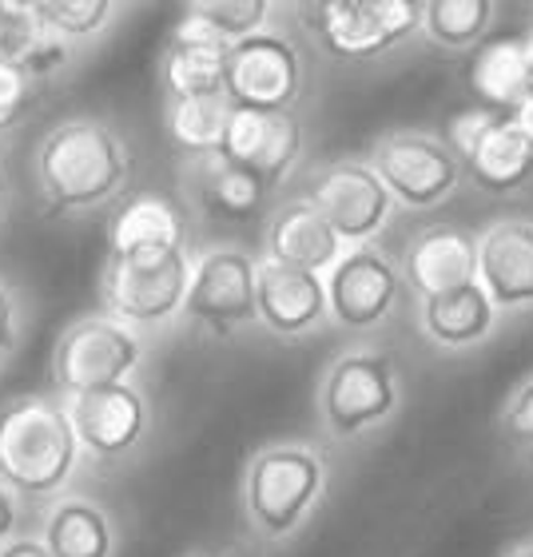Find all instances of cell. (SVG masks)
Instances as JSON below:
<instances>
[{
  "mask_svg": "<svg viewBox=\"0 0 533 557\" xmlns=\"http://www.w3.org/2000/svg\"><path fill=\"white\" fill-rule=\"evenodd\" d=\"M132 148L108 120L64 116L40 136L33 156L36 191L52 215H92L132 184Z\"/></svg>",
  "mask_w": 533,
  "mask_h": 557,
  "instance_id": "cell-1",
  "label": "cell"
},
{
  "mask_svg": "<svg viewBox=\"0 0 533 557\" xmlns=\"http://www.w3.org/2000/svg\"><path fill=\"white\" fill-rule=\"evenodd\" d=\"M84 462L69 398L28 391L0 403V482L21 502H57Z\"/></svg>",
  "mask_w": 533,
  "mask_h": 557,
  "instance_id": "cell-2",
  "label": "cell"
},
{
  "mask_svg": "<svg viewBox=\"0 0 533 557\" xmlns=\"http://www.w3.org/2000/svg\"><path fill=\"white\" fill-rule=\"evenodd\" d=\"M326 494V458L311 442H275L244 466L239 506L266 542H283L314 513Z\"/></svg>",
  "mask_w": 533,
  "mask_h": 557,
  "instance_id": "cell-3",
  "label": "cell"
},
{
  "mask_svg": "<svg viewBox=\"0 0 533 557\" xmlns=\"http://www.w3.org/2000/svg\"><path fill=\"white\" fill-rule=\"evenodd\" d=\"M144 362V335L112 314H84L60 331L52 347V383L60 398L124 386Z\"/></svg>",
  "mask_w": 533,
  "mask_h": 557,
  "instance_id": "cell-4",
  "label": "cell"
},
{
  "mask_svg": "<svg viewBox=\"0 0 533 557\" xmlns=\"http://www.w3.org/2000/svg\"><path fill=\"white\" fill-rule=\"evenodd\" d=\"M442 144L454 151L482 191L510 196L533 180V144L513 128V120L494 108H462L446 120Z\"/></svg>",
  "mask_w": 533,
  "mask_h": 557,
  "instance_id": "cell-5",
  "label": "cell"
},
{
  "mask_svg": "<svg viewBox=\"0 0 533 557\" xmlns=\"http://www.w3.org/2000/svg\"><path fill=\"white\" fill-rule=\"evenodd\" d=\"M398 398L402 386L395 362L379 350H347L326 367L319 386V414L335 438H359L395 414Z\"/></svg>",
  "mask_w": 533,
  "mask_h": 557,
  "instance_id": "cell-6",
  "label": "cell"
},
{
  "mask_svg": "<svg viewBox=\"0 0 533 557\" xmlns=\"http://www.w3.org/2000/svg\"><path fill=\"white\" fill-rule=\"evenodd\" d=\"M307 33L338 60H371L422 33L414 0H323L307 4Z\"/></svg>",
  "mask_w": 533,
  "mask_h": 557,
  "instance_id": "cell-7",
  "label": "cell"
},
{
  "mask_svg": "<svg viewBox=\"0 0 533 557\" xmlns=\"http://www.w3.org/2000/svg\"><path fill=\"white\" fill-rule=\"evenodd\" d=\"M191 271L196 259L179 251L160 263H124V259H104L100 271V302L104 314L128 323L132 331H160L184 314L187 290H191Z\"/></svg>",
  "mask_w": 533,
  "mask_h": 557,
  "instance_id": "cell-8",
  "label": "cell"
},
{
  "mask_svg": "<svg viewBox=\"0 0 533 557\" xmlns=\"http://www.w3.org/2000/svg\"><path fill=\"white\" fill-rule=\"evenodd\" d=\"M259 259L235 244H215L196 259L184 314L215 338L235 335L239 326L259 323Z\"/></svg>",
  "mask_w": 533,
  "mask_h": 557,
  "instance_id": "cell-9",
  "label": "cell"
},
{
  "mask_svg": "<svg viewBox=\"0 0 533 557\" xmlns=\"http://www.w3.org/2000/svg\"><path fill=\"white\" fill-rule=\"evenodd\" d=\"M307 203L338 232L347 247L374 244V235L395 215V196L374 175L371 163L338 160L326 163L307 180Z\"/></svg>",
  "mask_w": 533,
  "mask_h": 557,
  "instance_id": "cell-10",
  "label": "cell"
},
{
  "mask_svg": "<svg viewBox=\"0 0 533 557\" xmlns=\"http://www.w3.org/2000/svg\"><path fill=\"white\" fill-rule=\"evenodd\" d=\"M367 163L402 208H438L462 184V163L454 151L422 132H391L374 144Z\"/></svg>",
  "mask_w": 533,
  "mask_h": 557,
  "instance_id": "cell-11",
  "label": "cell"
},
{
  "mask_svg": "<svg viewBox=\"0 0 533 557\" xmlns=\"http://www.w3.org/2000/svg\"><path fill=\"white\" fill-rule=\"evenodd\" d=\"M227 100L247 112H290L302 92V57L283 33L247 36L227 48Z\"/></svg>",
  "mask_w": 533,
  "mask_h": 557,
  "instance_id": "cell-12",
  "label": "cell"
},
{
  "mask_svg": "<svg viewBox=\"0 0 533 557\" xmlns=\"http://www.w3.org/2000/svg\"><path fill=\"white\" fill-rule=\"evenodd\" d=\"M402 290V275L374 244L350 247L326 275V299L331 319L347 331H374L391 319Z\"/></svg>",
  "mask_w": 533,
  "mask_h": 557,
  "instance_id": "cell-13",
  "label": "cell"
},
{
  "mask_svg": "<svg viewBox=\"0 0 533 557\" xmlns=\"http://www.w3.org/2000/svg\"><path fill=\"white\" fill-rule=\"evenodd\" d=\"M69 414L84 454L96 458V462H120V458H128L139 442L148 438L151 422H156L148 395L132 383L69 398Z\"/></svg>",
  "mask_w": 533,
  "mask_h": 557,
  "instance_id": "cell-14",
  "label": "cell"
},
{
  "mask_svg": "<svg viewBox=\"0 0 533 557\" xmlns=\"http://www.w3.org/2000/svg\"><path fill=\"white\" fill-rule=\"evenodd\" d=\"M227 48L220 33L196 12H179L172 36L160 52V84L172 100H196V96H220L227 88Z\"/></svg>",
  "mask_w": 533,
  "mask_h": 557,
  "instance_id": "cell-15",
  "label": "cell"
},
{
  "mask_svg": "<svg viewBox=\"0 0 533 557\" xmlns=\"http://www.w3.org/2000/svg\"><path fill=\"white\" fill-rule=\"evenodd\" d=\"M223 156L256 175L263 187L283 184L302 156V128L290 112H247L235 108Z\"/></svg>",
  "mask_w": 533,
  "mask_h": 557,
  "instance_id": "cell-16",
  "label": "cell"
},
{
  "mask_svg": "<svg viewBox=\"0 0 533 557\" xmlns=\"http://www.w3.org/2000/svg\"><path fill=\"white\" fill-rule=\"evenodd\" d=\"M350 247L338 239V232L307 203H283L278 211H271L263 232V259L278 263V268L311 271V275H331L335 263L347 256Z\"/></svg>",
  "mask_w": 533,
  "mask_h": 557,
  "instance_id": "cell-17",
  "label": "cell"
},
{
  "mask_svg": "<svg viewBox=\"0 0 533 557\" xmlns=\"http://www.w3.org/2000/svg\"><path fill=\"white\" fill-rule=\"evenodd\" d=\"M187 251L184 215L163 196H132L120 203L108 227V259L124 263H160Z\"/></svg>",
  "mask_w": 533,
  "mask_h": 557,
  "instance_id": "cell-18",
  "label": "cell"
},
{
  "mask_svg": "<svg viewBox=\"0 0 533 557\" xmlns=\"http://www.w3.org/2000/svg\"><path fill=\"white\" fill-rule=\"evenodd\" d=\"M256 302H259V323L278 338L311 335L314 326H323V319L331 314L323 275L278 268V263H266V259H259Z\"/></svg>",
  "mask_w": 533,
  "mask_h": 557,
  "instance_id": "cell-19",
  "label": "cell"
},
{
  "mask_svg": "<svg viewBox=\"0 0 533 557\" xmlns=\"http://www.w3.org/2000/svg\"><path fill=\"white\" fill-rule=\"evenodd\" d=\"M406 287L414 290L418 299H438L450 290L474 287L478 283V239L458 232V227H430L418 232L406 244L402 259Z\"/></svg>",
  "mask_w": 533,
  "mask_h": 557,
  "instance_id": "cell-20",
  "label": "cell"
},
{
  "mask_svg": "<svg viewBox=\"0 0 533 557\" xmlns=\"http://www.w3.org/2000/svg\"><path fill=\"white\" fill-rule=\"evenodd\" d=\"M478 283L498 311L533 307V223L501 220L478 235Z\"/></svg>",
  "mask_w": 533,
  "mask_h": 557,
  "instance_id": "cell-21",
  "label": "cell"
},
{
  "mask_svg": "<svg viewBox=\"0 0 533 557\" xmlns=\"http://www.w3.org/2000/svg\"><path fill=\"white\" fill-rule=\"evenodd\" d=\"M40 537L52 557H116L120 525L92 494H60L48 502Z\"/></svg>",
  "mask_w": 533,
  "mask_h": 557,
  "instance_id": "cell-22",
  "label": "cell"
},
{
  "mask_svg": "<svg viewBox=\"0 0 533 557\" xmlns=\"http://www.w3.org/2000/svg\"><path fill=\"white\" fill-rule=\"evenodd\" d=\"M187 187L199 199V208L220 220H251L266 203V187L256 175L232 163L223 151L191 156L187 160Z\"/></svg>",
  "mask_w": 533,
  "mask_h": 557,
  "instance_id": "cell-23",
  "label": "cell"
},
{
  "mask_svg": "<svg viewBox=\"0 0 533 557\" xmlns=\"http://www.w3.org/2000/svg\"><path fill=\"white\" fill-rule=\"evenodd\" d=\"M72 60V48L48 33L36 4L0 0V64L21 69L33 81H48Z\"/></svg>",
  "mask_w": 533,
  "mask_h": 557,
  "instance_id": "cell-24",
  "label": "cell"
},
{
  "mask_svg": "<svg viewBox=\"0 0 533 557\" xmlns=\"http://www.w3.org/2000/svg\"><path fill=\"white\" fill-rule=\"evenodd\" d=\"M470 88L482 100V108H494V112L510 116L513 108L533 92L525 36H498V40H486L482 48H474Z\"/></svg>",
  "mask_w": 533,
  "mask_h": 557,
  "instance_id": "cell-25",
  "label": "cell"
},
{
  "mask_svg": "<svg viewBox=\"0 0 533 557\" xmlns=\"http://www.w3.org/2000/svg\"><path fill=\"white\" fill-rule=\"evenodd\" d=\"M418 323H422L430 343H438V347H446V350H462V347H478V343L494 331L498 307H494V299L486 295V287L474 283V287L426 299L422 311H418Z\"/></svg>",
  "mask_w": 533,
  "mask_h": 557,
  "instance_id": "cell-26",
  "label": "cell"
},
{
  "mask_svg": "<svg viewBox=\"0 0 533 557\" xmlns=\"http://www.w3.org/2000/svg\"><path fill=\"white\" fill-rule=\"evenodd\" d=\"M235 104L227 92L220 96H196V100H172L168 104V136L179 151L187 156H211L223 151V139L232 128Z\"/></svg>",
  "mask_w": 533,
  "mask_h": 557,
  "instance_id": "cell-27",
  "label": "cell"
},
{
  "mask_svg": "<svg viewBox=\"0 0 533 557\" xmlns=\"http://www.w3.org/2000/svg\"><path fill=\"white\" fill-rule=\"evenodd\" d=\"M494 16H498L494 0H426L422 33L430 45L466 52V48H482V40L494 28Z\"/></svg>",
  "mask_w": 533,
  "mask_h": 557,
  "instance_id": "cell-28",
  "label": "cell"
},
{
  "mask_svg": "<svg viewBox=\"0 0 533 557\" xmlns=\"http://www.w3.org/2000/svg\"><path fill=\"white\" fill-rule=\"evenodd\" d=\"M36 16L45 21L48 33L72 48L104 36L124 16V9L112 0H36Z\"/></svg>",
  "mask_w": 533,
  "mask_h": 557,
  "instance_id": "cell-29",
  "label": "cell"
},
{
  "mask_svg": "<svg viewBox=\"0 0 533 557\" xmlns=\"http://www.w3.org/2000/svg\"><path fill=\"white\" fill-rule=\"evenodd\" d=\"M187 9L196 12L199 21H208L223 45H239L247 36L266 33L275 4H266V0H196Z\"/></svg>",
  "mask_w": 533,
  "mask_h": 557,
  "instance_id": "cell-30",
  "label": "cell"
},
{
  "mask_svg": "<svg viewBox=\"0 0 533 557\" xmlns=\"http://www.w3.org/2000/svg\"><path fill=\"white\" fill-rule=\"evenodd\" d=\"M498 426H501L506 446L522 454L525 462H533V374L513 391L510 398H506Z\"/></svg>",
  "mask_w": 533,
  "mask_h": 557,
  "instance_id": "cell-31",
  "label": "cell"
},
{
  "mask_svg": "<svg viewBox=\"0 0 533 557\" xmlns=\"http://www.w3.org/2000/svg\"><path fill=\"white\" fill-rule=\"evenodd\" d=\"M33 92H36L33 76H24L12 64H0V136L21 124L28 104H33Z\"/></svg>",
  "mask_w": 533,
  "mask_h": 557,
  "instance_id": "cell-32",
  "label": "cell"
},
{
  "mask_svg": "<svg viewBox=\"0 0 533 557\" xmlns=\"http://www.w3.org/2000/svg\"><path fill=\"white\" fill-rule=\"evenodd\" d=\"M28 331V314H24L21 295L9 287V278L0 275V362H9L24 343Z\"/></svg>",
  "mask_w": 533,
  "mask_h": 557,
  "instance_id": "cell-33",
  "label": "cell"
},
{
  "mask_svg": "<svg viewBox=\"0 0 533 557\" xmlns=\"http://www.w3.org/2000/svg\"><path fill=\"white\" fill-rule=\"evenodd\" d=\"M21 522H24V502L0 482V549L9 546L12 537H21Z\"/></svg>",
  "mask_w": 533,
  "mask_h": 557,
  "instance_id": "cell-34",
  "label": "cell"
},
{
  "mask_svg": "<svg viewBox=\"0 0 533 557\" xmlns=\"http://www.w3.org/2000/svg\"><path fill=\"white\" fill-rule=\"evenodd\" d=\"M0 557H52L45 546V537L40 534H21V537H12L9 546L0 549Z\"/></svg>",
  "mask_w": 533,
  "mask_h": 557,
  "instance_id": "cell-35",
  "label": "cell"
},
{
  "mask_svg": "<svg viewBox=\"0 0 533 557\" xmlns=\"http://www.w3.org/2000/svg\"><path fill=\"white\" fill-rule=\"evenodd\" d=\"M510 120H513V128L522 132V136L530 139V144H533V92L525 96L522 104L513 108V112H510Z\"/></svg>",
  "mask_w": 533,
  "mask_h": 557,
  "instance_id": "cell-36",
  "label": "cell"
},
{
  "mask_svg": "<svg viewBox=\"0 0 533 557\" xmlns=\"http://www.w3.org/2000/svg\"><path fill=\"white\" fill-rule=\"evenodd\" d=\"M506 557H533V542H530V546H518L513 554H506Z\"/></svg>",
  "mask_w": 533,
  "mask_h": 557,
  "instance_id": "cell-37",
  "label": "cell"
},
{
  "mask_svg": "<svg viewBox=\"0 0 533 557\" xmlns=\"http://www.w3.org/2000/svg\"><path fill=\"white\" fill-rule=\"evenodd\" d=\"M525 52H530V81H533V33L525 36Z\"/></svg>",
  "mask_w": 533,
  "mask_h": 557,
  "instance_id": "cell-38",
  "label": "cell"
},
{
  "mask_svg": "<svg viewBox=\"0 0 533 557\" xmlns=\"http://www.w3.org/2000/svg\"><path fill=\"white\" fill-rule=\"evenodd\" d=\"M0 208H4V172H0Z\"/></svg>",
  "mask_w": 533,
  "mask_h": 557,
  "instance_id": "cell-39",
  "label": "cell"
},
{
  "mask_svg": "<svg viewBox=\"0 0 533 557\" xmlns=\"http://www.w3.org/2000/svg\"><path fill=\"white\" fill-rule=\"evenodd\" d=\"M191 557H227V554H191Z\"/></svg>",
  "mask_w": 533,
  "mask_h": 557,
  "instance_id": "cell-40",
  "label": "cell"
}]
</instances>
